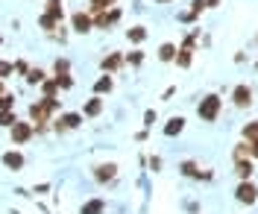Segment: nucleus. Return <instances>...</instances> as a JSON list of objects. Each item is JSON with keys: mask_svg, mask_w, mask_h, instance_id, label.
<instances>
[{"mask_svg": "<svg viewBox=\"0 0 258 214\" xmlns=\"http://www.w3.org/2000/svg\"><path fill=\"white\" fill-rule=\"evenodd\" d=\"M53 112H59V100L56 97H41V100H35L30 106V123L35 126V132H47L50 126V115Z\"/></svg>", "mask_w": 258, "mask_h": 214, "instance_id": "1", "label": "nucleus"}, {"mask_svg": "<svg viewBox=\"0 0 258 214\" xmlns=\"http://www.w3.org/2000/svg\"><path fill=\"white\" fill-rule=\"evenodd\" d=\"M252 159H243V162H235V173H238V179L246 182V179H252Z\"/></svg>", "mask_w": 258, "mask_h": 214, "instance_id": "17", "label": "nucleus"}, {"mask_svg": "<svg viewBox=\"0 0 258 214\" xmlns=\"http://www.w3.org/2000/svg\"><path fill=\"white\" fill-rule=\"evenodd\" d=\"M53 80L59 83V88H71V85H74V80H71V74H56Z\"/></svg>", "mask_w": 258, "mask_h": 214, "instance_id": "33", "label": "nucleus"}, {"mask_svg": "<svg viewBox=\"0 0 258 214\" xmlns=\"http://www.w3.org/2000/svg\"><path fill=\"white\" fill-rule=\"evenodd\" d=\"M103 106H106V100L94 94V97L82 106V117H100V115H103Z\"/></svg>", "mask_w": 258, "mask_h": 214, "instance_id": "13", "label": "nucleus"}, {"mask_svg": "<svg viewBox=\"0 0 258 214\" xmlns=\"http://www.w3.org/2000/svg\"><path fill=\"white\" fill-rule=\"evenodd\" d=\"M217 3H220V0H206V9H214Z\"/></svg>", "mask_w": 258, "mask_h": 214, "instance_id": "39", "label": "nucleus"}, {"mask_svg": "<svg viewBox=\"0 0 258 214\" xmlns=\"http://www.w3.org/2000/svg\"><path fill=\"white\" fill-rule=\"evenodd\" d=\"M243 159H252V156H249V144H246V141L235 144V150H232V162H243Z\"/></svg>", "mask_w": 258, "mask_h": 214, "instance_id": "23", "label": "nucleus"}, {"mask_svg": "<svg viewBox=\"0 0 258 214\" xmlns=\"http://www.w3.org/2000/svg\"><path fill=\"white\" fill-rule=\"evenodd\" d=\"M126 38L132 41V44H144L147 41V27H141V24H138V27H129Z\"/></svg>", "mask_w": 258, "mask_h": 214, "instance_id": "22", "label": "nucleus"}, {"mask_svg": "<svg viewBox=\"0 0 258 214\" xmlns=\"http://www.w3.org/2000/svg\"><path fill=\"white\" fill-rule=\"evenodd\" d=\"M15 74L27 77V74H30V65H27V62H15Z\"/></svg>", "mask_w": 258, "mask_h": 214, "instance_id": "35", "label": "nucleus"}, {"mask_svg": "<svg viewBox=\"0 0 258 214\" xmlns=\"http://www.w3.org/2000/svg\"><path fill=\"white\" fill-rule=\"evenodd\" d=\"M114 176H117V165H114V162H106V165L94 167V179L97 182H112Z\"/></svg>", "mask_w": 258, "mask_h": 214, "instance_id": "12", "label": "nucleus"}, {"mask_svg": "<svg viewBox=\"0 0 258 214\" xmlns=\"http://www.w3.org/2000/svg\"><path fill=\"white\" fill-rule=\"evenodd\" d=\"M12 123H18V117H15V112H0V126H12Z\"/></svg>", "mask_w": 258, "mask_h": 214, "instance_id": "30", "label": "nucleus"}, {"mask_svg": "<svg viewBox=\"0 0 258 214\" xmlns=\"http://www.w3.org/2000/svg\"><path fill=\"white\" fill-rule=\"evenodd\" d=\"M150 170H153V173H159V170H161V159H159V156H153V159H150Z\"/></svg>", "mask_w": 258, "mask_h": 214, "instance_id": "36", "label": "nucleus"}, {"mask_svg": "<svg viewBox=\"0 0 258 214\" xmlns=\"http://www.w3.org/2000/svg\"><path fill=\"white\" fill-rule=\"evenodd\" d=\"M71 30L80 33V35L91 33V30H94V18H91V12H74V15H71Z\"/></svg>", "mask_w": 258, "mask_h": 214, "instance_id": "8", "label": "nucleus"}, {"mask_svg": "<svg viewBox=\"0 0 258 214\" xmlns=\"http://www.w3.org/2000/svg\"><path fill=\"white\" fill-rule=\"evenodd\" d=\"M53 70H56V74H71V62H68V59H56Z\"/></svg>", "mask_w": 258, "mask_h": 214, "instance_id": "34", "label": "nucleus"}, {"mask_svg": "<svg viewBox=\"0 0 258 214\" xmlns=\"http://www.w3.org/2000/svg\"><path fill=\"white\" fill-rule=\"evenodd\" d=\"M44 12L53 15L56 21H62L64 18V0H47V3H44Z\"/></svg>", "mask_w": 258, "mask_h": 214, "instance_id": "18", "label": "nucleus"}, {"mask_svg": "<svg viewBox=\"0 0 258 214\" xmlns=\"http://www.w3.org/2000/svg\"><path fill=\"white\" fill-rule=\"evenodd\" d=\"M80 126H82V112H64V115L53 123V129L59 132V135H62V132H71V129H80Z\"/></svg>", "mask_w": 258, "mask_h": 214, "instance_id": "6", "label": "nucleus"}, {"mask_svg": "<svg viewBox=\"0 0 258 214\" xmlns=\"http://www.w3.org/2000/svg\"><path fill=\"white\" fill-rule=\"evenodd\" d=\"M243 141H258V120H249L246 126H243Z\"/></svg>", "mask_w": 258, "mask_h": 214, "instance_id": "26", "label": "nucleus"}, {"mask_svg": "<svg viewBox=\"0 0 258 214\" xmlns=\"http://www.w3.org/2000/svg\"><path fill=\"white\" fill-rule=\"evenodd\" d=\"M59 24H62V21H56V18H53V15H47V12H44V15L38 18V27H41V30H47V33H53V30H59Z\"/></svg>", "mask_w": 258, "mask_h": 214, "instance_id": "24", "label": "nucleus"}, {"mask_svg": "<svg viewBox=\"0 0 258 214\" xmlns=\"http://www.w3.org/2000/svg\"><path fill=\"white\" fill-rule=\"evenodd\" d=\"M159 120V115H156V109H147L144 112V129H153V123Z\"/></svg>", "mask_w": 258, "mask_h": 214, "instance_id": "31", "label": "nucleus"}, {"mask_svg": "<svg viewBox=\"0 0 258 214\" xmlns=\"http://www.w3.org/2000/svg\"><path fill=\"white\" fill-rule=\"evenodd\" d=\"M0 44H3V38H0Z\"/></svg>", "mask_w": 258, "mask_h": 214, "instance_id": "43", "label": "nucleus"}, {"mask_svg": "<svg viewBox=\"0 0 258 214\" xmlns=\"http://www.w3.org/2000/svg\"><path fill=\"white\" fill-rule=\"evenodd\" d=\"M3 94H6V85H3V80H0V97H3Z\"/></svg>", "mask_w": 258, "mask_h": 214, "instance_id": "40", "label": "nucleus"}, {"mask_svg": "<svg viewBox=\"0 0 258 214\" xmlns=\"http://www.w3.org/2000/svg\"><path fill=\"white\" fill-rule=\"evenodd\" d=\"M182 132H185V117L182 115L170 117V120L164 123V135H167V138H176V135H182Z\"/></svg>", "mask_w": 258, "mask_h": 214, "instance_id": "14", "label": "nucleus"}, {"mask_svg": "<svg viewBox=\"0 0 258 214\" xmlns=\"http://www.w3.org/2000/svg\"><path fill=\"white\" fill-rule=\"evenodd\" d=\"M112 88H114V80H112V74H103V77H100V80L94 83V94H97V97H103V94H109Z\"/></svg>", "mask_w": 258, "mask_h": 214, "instance_id": "15", "label": "nucleus"}, {"mask_svg": "<svg viewBox=\"0 0 258 214\" xmlns=\"http://www.w3.org/2000/svg\"><path fill=\"white\" fill-rule=\"evenodd\" d=\"M12 106H15V94L6 91V94L0 97V112H12Z\"/></svg>", "mask_w": 258, "mask_h": 214, "instance_id": "29", "label": "nucleus"}, {"mask_svg": "<svg viewBox=\"0 0 258 214\" xmlns=\"http://www.w3.org/2000/svg\"><path fill=\"white\" fill-rule=\"evenodd\" d=\"M246 144H249V141H246ZM249 156H252V159H258V141H252V144H249Z\"/></svg>", "mask_w": 258, "mask_h": 214, "instance_id": "38", "label": "nucleus"}, {"mask_svg": "<svg viewBox=\"0 0 258 214\" xmlns=\"http://www.w3.org/2000/svg\"><path fill=\"white\" fill-rule=\"evenodd\" d=\"M120 15H123V12H120L117 6H114V9H109V12H100V15H91V18H94V30H112L114 24L120 21Z\"/></svg>", "mask_w": 258, "mask_h": 214, "instance_id": "9", "label": "nucleus"}, {"mask_svg": "<svg viewBox=\"0 0 258 214\" xmlns=\"http://www.w3.org/2000/svg\"><path fill=\"white\" fill-rule=\"evenodd\" d=\"M123 65H126V56H123V53H109V56H103V62H100L103 74H114V70H120Z\"/></svg>", "mask_w": 258, "mask_h": 214, "instance_id": "10", "label": "nucleus"}, {"mask_svg": "<svg viewBox=\"0 0 258 214\" xmlns=\"http://www.w3.org/2000/svg\"><path fill=\"white\" fill-rule=\"evenodd\" d=\"M235 199H238L241 205H255L258 202V185L252 179L238 182V188H235Z\"/></svg>", "mask_w": 258, "mask_h": 214, "instance_id": "4", "label": "nucleus"}, {"mask_svg": "<svg viewBox=\"0 0 258 214\" xmlns=\"http://www.w3.org/2000/svg\"><path fill=\"white\" fill-rule=\"evenodd\" d=\"M255 70H258V62H255Z\"/></svg>", "mask_w": 258, "mask_h": 214, "instance_id": "42", "label": "nucleus"}, {"mask_svg": "<svg viewBox=\"0 0 258 214\" xmlns=\"http://www.w3.org/2000/svg\"><path fill=\"white\" fill-rule=\"evenodd\" d=\"M32 135H35V126H32L30 120H18V123L9 126V138H12V144H15V147L32 141Z\"/></svg>", "mask_w": 258, "mask_h": 214, "instance_id": "3", "label": "nucleus"}, {"mask_svg": "<svg viewBox=\"0 0 258 214\" xmlns=\"http://www.w3.org/2000/svg\"><path fill=\"white\" fill-rule=\"evenodd\" d=\"M179 173H182V176H188V179H203V182L214 179V173H211V170H200V165L191 162V159H185V162L179 165Z\"/></svg>", "mask_w": 258, "mask_h": 214, "instance_id": "5", "label": "nucleus"}, {"mask_svg": "<svg viewBox=\"0 0 258 214\" xmlns=\"http://www.w3.org/2000/svg\"><path fill=\"white\" fill-rule=\"evenodd\" d=\"M252 85H246V83H241V85H235L232 88V103L238 106V109H249L252 106Z\"/></svg>", "mask_w": 258, "mask_h": 214, "instance_id": "7", "label": "nucleus"}, {"mask_svg": "<svg viewBox=\"0 0 258 214\" xmlns=\"http://www.w3.org/2000/svg\"><path fill=\"white\" fill-rule=\"evenodd\" d=\"M126 62L132 67H141V65H144V50H132V53L126 56Z\"/></svg>", "mask_w": 258, "mask_h": 214, "instance_id": "28", "label": "nucleus"}, {"mask_svg": "<svg viewBox=\"0 0 258 214\" xmlns=\"http://www.w3.org/2000/svg\"><path fill=\"white\" fill-rule=\"evenodd\" d=\"M173 62H176V67H182V70H185V67H191L194 65V50L191 47H179Z\"/></svg>", "mask_w": 258, "mask_h": 214, "instance_id": "16", "label": "nucleus"}, {"mask_svg": "<svg viewBox=\"0 0 258 214\" xmlns=\"http://www.w3.org/2000/svg\"><path fill=\"white\" fill-rule=\"evenodd\" d=\"M12 74H15V65L0 59V80H6V77H12Z\"/></svg>", "mask_w": 258, "mask_h": 214, "instance_id": "32", "label": "nucleus"}, {"mask_svg": "<svg viewBox=\"0 0 258 214\" xmlns=\"http://www.w3.org/2000/svg\"><path fill=\"white\" fill-rule=\"evenodd\" d=\"M106 211V199H88V202H85V205H82L80 208V214H103Z\"/></svg>", "mask_w": 258, "mask_h": 214, "instance_id": "19", "label": "nucleus"}, {"mask_svg": "<svg viewBox=\"0 0 258 214\" xmlns=\"http://www.w3.org/2000/svg\"><path fill=\"white\" fill-rule=\"evenodd\" d=\"M56 91H59V83H56L53 77H47V80L41 83V94H44V97H56Z\"/></svg>", "mask_w": 258, "mask_h": 214, "instance_id": "27", "label": "nucleus"}, {"mask_svg": "<svg viewBox=\"0 0 258 214\" xmlns=\"http://www.w3.org/2000/svg\"><path fill=\"white\" fill-rule=\"evenodd\" d=\"M220 109H223V100H220V94H206V97L197 103V115H200V120H206V123H214L217 117H220Z\"/></svg>", "mask_w": 258, "mask_h": 214, "instance_id": "2", "label": "nucleus"}, {"mask_svg": "<svg viewBox=\"0 0 258 214\" xmlns=\"http://www.w3.org/2000/svg\"><path fill=\"white\" fill-rule=\"evenodd\" d=\"M114 3H117V0H91V3H88V12H91V15L109 12V9H114Z\"/></svg>", "mask_w": 258, "mask_h": 214, "instance_id": "21", "label": "nucleus"}, {"mask_svg": "<svg viewBox=\"0 0 258 214\" xmlns=\"http://www.w3.org/2000/svg\"><path fill=\"white\" fill-rule=\"evenodd\" d=\"M24 165H27V162H24V156H21L18 150H6V153H3V167H6V170L18 173V170H24Z\"/></svg>", "mask_w": 258, "mask_h": 214, "instance_id": "11", "label": "nucleus"}, {"mask_svg": "<svg viewBox=\"0 0 258 214\" xmlns=\"http://www.w3.org/2000/svg\"><path fill=\"white\" fill-rule=\"evenodd\" d=\"M44 80H47V74H44L41 67H30V74H27V83L30 85H41Z\"/></svg>", "mask_w": 258, "mask_h": 214, "instance_id": "25", "label": "nucleus"}, {"mask_svg": "<svg viewBox=\"0 0 258 214\" xmlns=\"http://www.w3.org/2000/svg\"><path fill=\"white\" fill-rule=\"evenodd\" d=\"M176 44H173V41H164V44H161L159 47V62H173V59H176Z\"/></svg>", "mask_w": 258, "mask_h": 214, "instance_id": "20", "label": "nucleus"}, {"mask_svg": "<svg viewBox=\"0 0 258 214\" xmlns=\"http://www.w3.org/2000/svg\"><path fill=\"white\" fill-rule=\"evenodd\" d=\"M156 3H173V0H156Z\"/></svg>", "mask_w": 258, "mask_h": 214, "instance_id": "41", "label": "nucleus"}, {"mask_svg": "<svg viewBox=\"0 0 258 214\" xmlns=\"http://www.w3.org/2000/svg\"><path fill=\"white\" fill-rule=\"evenodd\" d=\"M179 21H182V24H191V21H197V18H194L191 9H188V12H179Z\"/></svg>", "mask_w": 258, "mask_h": 214, "instance_id": "37", "label": "nucleus"}]
</instances>
